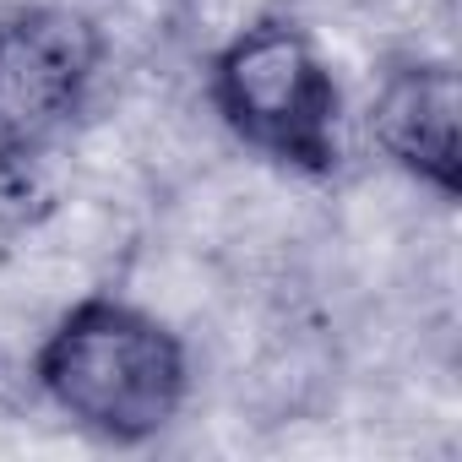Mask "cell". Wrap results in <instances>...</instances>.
I'll use <instances>...</instances> for the list:
<instances>
[{"mask_svg": "<svg viewBox=\"0 0 462 462\" xmlns=\"http://www.w3.org/2000/svg\"><path fill=\"white\" fill-rule=\"evenodd\" d=\"M98 71V28L77 12L39 6L0 17V163L39 158L82 109Z\"/></svg>", "mask_w": 462, "mask_h": 462, "instance_id": "cell-3", "label": "cell"}, {"mask_svg": "<svg viewBox=\"0 0 462 462\" xmlns=\"http://www.w3.org/2000/svg\"><path fill=\"white\" fill-rule=\"evenodd\" d=\"M212 98L223 120L251 147L294 158V163H327L332 158V77L316 55V44L289 23L245 28L217 55Z\"/></svg>", "mask_w": 462, "mask_h": 462, "instance_id": "cell-2", "label": "cell"}, {"mask_svg": "<svg viewBox=\"0 0 462 462\" xmlns=\"http://www.w3.org/2000/svg\"><path fill=\"white\" fill-rule=\"evenodd\" d=\"M381 147L408 163L419 180L451 190L457 185V77L446 66H408L375 98Z\"/></svg>", "mask_w": 462, "mask_h": 462, "instance_id": "cell-4", "label": "cell"}, {"mask_svg": "<svg viewBox=\"0 0 462 462\" xmlns=\"http://www.w3.org/2000/svg\"><path fill=\"white\" fill-rule=\"evenodd\" d=\"M39 381L71 419L115 440H142L174 419L185 359L152 316L93 300L50 332L39 354Z\"/></svg>", "mask_w": 462, "mask_h": 462, "instance_id": "cell-1", "label": "cell"}]
</instances>
